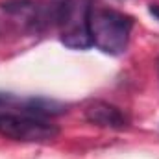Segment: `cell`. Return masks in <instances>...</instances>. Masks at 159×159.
Instances as JSON below:
<instances>
[{"label": "cell", "mask_w": 159, "mask_h": 159, "mask_svg": "<svg viewBox=\"0 0 159 159\" xmlns=\"http://www.w3.org/2000/svg\"><path fill=\"white\" fill-rule=\"evenodd\" d=\"M61 129L44 119L19 113H0V135L22 143H48L57 139Z\"/></svg>", "instance_id": "cell-4"}, {"label": "cell", "mask_w": 159, "mask_h": 159, "mask_svg": "<svg viewBox=\"0 0 159 159\" xmlns=\"http://www.w3.org/2000/svg\"><path fill=\"white\" fill-rule=\"evenodd\" d=\"M89 30L93 46L109 56L126 52L133 30V19L113 7H91Z\"/></svg>", "instance_id": "cell-1"}, {"label": "cell", "mask_w": 159, "mask_h": 159, "mask_svg": "<svg viewBox=\"0 0 159 159\" xmlns=\"http://www.w3.org/2000/svg\"><path fill=\"white\" fill-rule=\"evenodd\" d=\"M150 13L159 20V6H150Z\"/></svg>", "instance_id": "cell-6"}, {"label": "cell", "mask_w": 159, "mask_h": 159, "mask_svg": "<svg viewBox=\"0 0 159 159\" xmlns=\"http://www.w3.org/2000/svg\"><path fill=\"white\" fill-rule=\"evenodd\" d=\"M157 67H159V61H157Z\"/></svg>", "instance_id": "cell-7"}, {"label": "cell", "mask_w": 159, "mask_h": 159, "mask_svg": "<svg viewBox=\"0 0 159 159\" xmlns=\"http://www.w3.org/2000/svg\"><path fill=\"white\" fill-rule=\"evenodd\" d=\"M46 13L34 0L0 2V37L17 39L39 34L46 22Z\"/></svg>", "instance_id": "cell-3"}, {"label": "cell", "mask_w": 159, "mask_h": 159, "mask_svg": "<svg viewBox=\"0 0 159 159\" xmlns=\"http://www.w3.org/2000/svg\"><path fill=\"white\" fill-rule=\"evenodd\" d=\"M85 120L94 126L111 128V129H122L128 124L126 115L117 106L109 102H102V100H94L85 107Z\"/></svg>", "instance_id": "cell-5"}, {"label": "cell", "mask_w": 159, "mask_h": 159, "mask_svg": "<svg viewBox=\"0 0 159 159\" xmlns=\"http://www.w3.org/2000/svg\"><path fill=\"white\" fill-rule=\"evenodd\" d=\"M91 0H61L56 6V24L59 28V39L72 50H87L93 46L89 15Z\"/></svg>", "instance_id": "cell-2"}]
</instances>
